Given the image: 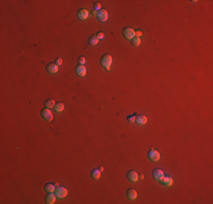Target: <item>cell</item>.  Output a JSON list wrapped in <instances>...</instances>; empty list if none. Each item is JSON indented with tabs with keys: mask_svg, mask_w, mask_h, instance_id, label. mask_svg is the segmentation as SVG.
Here are the masks:
<instances>
[{
	"mask_svg": "<svg viewBox=\"0 0 213 204\" xmlns=\"http://www.w3.org/2000/svg\"><path fill=\"white\" fill-rule=\"evenodd\" d=\"M126 176H127L128 180H129V181H132V183H135V181L138 180V173H137L135 170H129Z\"/></svg>",
	"mask_w": 213,
	"mask_h": 204,
	"instance_id": "obj_9",
	"label": "cell"
},
{
	"mask_svg": "<svg viewBox=\"0 0 213 204\" xmlns=\"http://www.w3.org/2000/svg\"><path fill=\"white\" fill-rule=\"evenodd\" d=\"M77 61H78V63H79V65H84V63H85V61H86V59H85V57L81 56V57H78Z\"/></svg>",
	"mask_w": 213,
	"mask_h": 204,
	"instance_id": "obj_24",
	"label": "cell"
},
{
	"mask_svg": "<svg viewBox=\"0 0 213 204\" xmlns=\"http://www.w3.org/2000/svg\"><path fill=\"white\" fill-rule=\"evenodd\" d=\"M87 42H89V44L92 46V47H93V46H95V44H98L99 39H98L96 34H95V35H91V36L89 38V41H87Z\"/></svg>",
	"mask_w": 213,
	"mask_h": 204,
	"instance_id": "obj_17",
	"label": "cell"
},
{
	"mask_svg": "<svg viewBox=\"0 0 213 204\" xmlns=\"http://www.w3.org/2000/svg\"><path fill=\"white\" fill-rule=\"evenodd\" d=\"M138 179H144V176L141 175V173H138Z\"/></svg>",
	"mask_w": 213,
	"mask_h": 204,
	"instance_id": "obj_27",
	"label": "cell"
},
{
	"mask_svg": "<svg viewBox=\"0 0 213 204\" xmlns=\"http://www.w3.org/2000/svg\"><path fill=\"white\" fill-rule=\"evenodd\" d=\"M122 35L125 36V39L132 40V39H134V36H135V30L132 29V27H124V30H122Z\"/></svg>",
	"mask_w": 213,
	"mask_h": 204,
	"instance_id": "obj_4",
	"label": "cell"
},
{
	"mask_svg": "<svg viewBox=\"0 0 213 204\" xmlns=\"http://www.w3.org/2000/svg\"><path fill=\"white\" fill-rule=\"evenodd\" d=\"M127 120H128L129 123H135V120H136V115H135V113H133V115L127 116Z\"/></svg>",
	"mask_w": 213,
	"mask_h": 204,
	"instance_id": "obj_22",
	"label": "cell"
},
{
	"mask_svg": "<svg viewBox=\"0 0 213 204\" xmlns=\"http://www.w3.org/2000/svg\"><path fill=\"white\" fill-rule=\"evenodd\" d=\"M96 36H98V39H99V40H103V38H104V34H103L102 32H99V33L96 34Z\"/></svg>",
	"mask_w": 213,
	"mask_h": 204,
	"instance_id": "obj_25",
	"label": "cell"
},
{
	"mask_svg": "<svg viewBox=\"0 0 213 204\" xmlns=\"http://www.w3.org/2000/svg\"><path fill=\"white\" fill-rule=\"evenodd\" d=\"M55 104H56V102L52 100V99H46V102H44V106H46V108H55Z\"/></svg>",
	"mask_w": 213,
	"mask_h": 204,
	"instance_id": "obj_20",
	"label": "cell"
},
{
	"mask_svg": "<svg viewBox=\"0 0 213 204\" xmlns=\"http://www.w3.org/2000/svg\"><path fill=\"white\" fill-rule=\"evenodd\" d=\"M77 18L78 19H81V20H85L87 17H89V10H86V9H84V8H82V9H78L77 10Z\"/></svg>",
	"mask_w": 213,
	"mask_h": 204,
	"instance_id": "obj_8",
	"label": "cell"
},
{
	"mask_svg": "<svg viewBox=\"0 0 213 204\" xmlns=\"http://www.w3.org/2000/svg\"><path fill=\"white\" fill-rule=\"evenodd\" d=\"M55 111L56 112H61V111H63V109H65V104L61 102V101H59V102H56V104H55Z\"/></svg>",
	"mask_w": 213,
	"mask_h": 204,
	"instance_id": "obj_18",
	"label": "cell"
},
{
	"mask_svg": "<svg viewBox=\"0 0 213 204\" xmlns=\"http://www.w3.org/2000/svg\"><path fill=\"white\" fill-rule=\"evenodd\" d=\"M91 177L93 179H95V180H98L100 177H101V171L100 170H98V169H93L91 171Z\"/></svg>",
	"mask_w": 213,
	"mask_h": 204,
	"instance_id": "obj_19",
	"label": "cell"
},
{
	"mask_svg": "<svg viewBox=\"0 0 213 204\" xmlns=\"http://www.w3.org/2000/svg\"><path fill=\"white\" fill-rule=\"evenodd\" d=\"M126 197H127L128 200H130V201L136 200L137 192L134 188H128L127 189V192H126Z\"/></svg>",
	"mask_w": 213,
	"mask_h": 204,
	"instance_id": "obj_11",
	"label": "cell"
},
{
	"mask_svg": "<svg viewBox=\"0 0 213 204\" xmlns=\"http://www.w3.org/2000/svg\"><path fill=\"white\" fill-rule=\"evenodd\" d=\"M92 15L96 16V12H95V10H92Z\"/></svg>",
	"mask_w": 213,
	"mask_h": 204,
	"instance_id": "obj_28",
	"label": "cell"
},
{
	"mask_svg": "<svg viewBox=\"0 0 213 204\" xmlns=\"http://www.w3.org/2000/svg\"><path fill=\"white\" fill-rule=\"evenodd\" d=\"M62 63H63V61H62V59H61V58H57V59H56V65H57V66H61V65H62Z\"/></svg>",
	"mask_w": 213,
	"mask_h": 204,
	"instance_id": "obj_26",
	"label": "cell"
},
{
	"mask_svg": "<svg viewBox=\"0 0 213 204\" xmlns=\"http://www.w3.org/2000/svg\"><path fill=\"white\" fill-rule=\"evenodd\" d=\"M55 195L58 197V199H63V197H66L67 196V189L65 188V187H62V186H57L56 189H55Z\"/></svg>",
	"mask_w": 213,
	"mask_h": 204,
	"instance_id": "obj_5",
	"label": "cell"
},
{
	"mask_svg": "<svg viewBox=\"0 0 213 204\" xmlns=\"http://www.w3.org/2000/svg\"><path fill=\"white\" fill-rule=\"evenodd\" d=\"M75 73H76L77 76H79V77H84L85 75H86V68H85V66L84 65H77L76 67H75Z\"/></svg>",
	"mask_w": 213,
	"mask_h": 204,
	"instance_id": "obj_6",
	"label": "cell"
},
{
	"mask_svg": "<svg viewBox=\"0 0 213 204\" xmlns=\"http://www.w3.org/2000/svg\"><path fill=\"white\" fill-rule=\"evenodd\" d=\"M163 186H167V187H169V186H172V184H173V179L170 177V176H163V178L161 179V181H160Z\"/></svg>",
	"mask_w": 213,
	"mask_h": 204,
	"instance_id": "obj_12",
	"label": "cell"
},
{
	"mask_svg": "<svg viewBox=\"0 0 213 204\" xmlns=\"http://www.w3.org/2000/svg\"><path fill=\"white\" fill-rule=\"evenodd\" d=\"M56 195H55V193H48L46 195V203L48 204H53L56 202Z\"/></svg>",
	"mask_w": 213,
	"mask_h": 204,
	"instance_id": "obj_15",
	"label": "cell"
},
{
	"mask_svg": "<svg viewBox=\"0 0 213 204\" xmlns=\"http://www.w3.org/2000/svg\"><path fill=\"white\" fill-rule=\"evenodd\" d=\"M96 17H98V19L100 20V22H106L108 20V12H106V9H101V10H99L98 12V14H96Z\"/></svg>",
	"mask_w": 213,
	"mask_h": 204,
	"instance_id": "obj_7",
	"label": "cell"
},
{
	"mask_svg": "<svg viewBox=\"0 0 213 204\" xmlns=\"http://www.w3.org/2000/svg\"><path fill=\"white\" fill-rule=\"evenodd\" d=\"M147 158H149V160H151V161H159L160 160V153L156 151V150H154L153 147H151L150 150H149V152H147Z\"/></svg>",
	"mask_w": 213,
	"mask_h": 204,
	"instance_id": "obj_3",
	"label": "cell"
},
{
	"mask_svg": "<svg viewBox=\"0 0 213 204\" xmlns=\"http://www.w3.org/2000/svg\"><path fill=\"white\" fill-rule=\"evenodd\" d=\"M46 72L49 74H56L58 72V66L55 63H50L46 65Z\"/></svg>",
	"mask_w": 213,
	"mask_h": 204,
	"instance_id": "obj_13",
	"label": "cell"
},
{
	"mask_svg": "<svg viewBox=\"0 0 213 204\" xmlns=\"http://www.w3.org/2000/svg\"><path fill=\"white\" fill-rule=\"evenodd\" d=\"M152 176H153V178H154L155 180H158V181H161V179L163 178L165 173H163V171H162L161 169H154V170L152 171Z\"/></svg>",
	"mask_w": 213,
	"mask_h": 204,
	"instance_id": "obj_10",
	"label": "cell"
},
{
	"mask_svg": "<svg viewBox=\"0 0 213 204\" xmlns=\"http://www.w3.org/2000/svg\"><path fill=\"white\" fill-rule=\"evenodd\" d=\"M57 186H58V184H56V183H48L44 186V190L48 193H53Z\"/></svg>",
	"mask_w": 213,
	"mask_h": 204,
	"instance_id": "obj_16",
	"label": "cell"
},
{
	"mask_svg": "<svg viewBox=\"0 0 213 204\" xmlns=\"http://www.w3.org/2000/svg\"><path fill=\"white\" fill-rule=\"evenodd\" d=\"M111 63H112V57L110 56V55H103L102 57H101V59H100V65L106 69V70H109L110 68H111Z\"/></svg>",
	"mask_w": 213,
	"mask_h": 204,
	"instance_id": "obj_1",
	"label": "cell"
},
{
	"mask_svg": "<svg viewBox=\"0 0 213 204\" xmlns=\"http://www.w3.org/2000/svg\"><path fill=\"white\" fill-rule=\"evenodd\" d=\"M93 10H101V5H100V2H94V5H93Z\"/></svg>",
	"mask_w": 213,
	"mask_h": 204,
	"instance_id": "obj_23",
	"label": "cell"
},
{
	"mask_svg": "<svg viewBox=\"0 0 213 204\" xmlns=\"http://www.w3.org/2000/svg\"><path fill=\"white\" fill-rule=\"evenodd\" d=\"M40 115L43 118V120H46V121H52V119H53V115H52V112L50 111L49 108H43L41 110Z\"/></svg>",
	"mask_w": 213,
	"mask_h": 204,
	"instance_id": "obj_2",
	"label": "cell"
},
{
	"mask_svg": "<svg viewBox=\"0 0 213 204\" xmlns=\"http://www.w3.org/2000/svg\"><path fill=\"white\" fill-rule=\"evenodd\" d=\"M135 123H137L138 125H145L147 123V117L144 115H138V116H136Z\"/></svg>",
	"mask_w": 213,
	"mask_h": 204,
	"instance_id": "obj_14",
	"label": "cell"
},
{
	"mask_svg": "<svg viewBox=\"0 0 213 204\" xmlns=\"http://www.w3.org/2000/svg\"><path fill=\"white\" fill-rule=\"evenodd\" d=\"M130 41H132V44H133V46L137 47V46H139V43H141V38H138V36H134V39H132Z\"/></svg>",
	"mask_w": 213,
	"mask_h": 204,
	"instance_id": "obj_21",
	"label": "cell"
}]
</instances>
